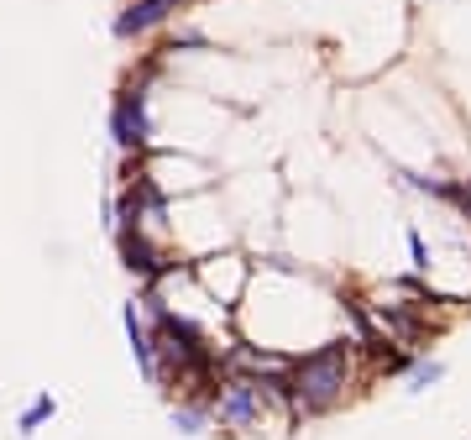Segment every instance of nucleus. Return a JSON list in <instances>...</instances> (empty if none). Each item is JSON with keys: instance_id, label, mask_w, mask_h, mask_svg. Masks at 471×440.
Wrapping results in <instances>:
<instances>
[{"instance_id": "obj_1", "label": "nucleus", "mask_w": 471, "mask_h": 440, "mask_svg": "<svg viewBox=\"0 0 471 440\" xmlns=\"http://www.w3.org/2000/svg\"><path fill=\"white\" fill-rule=\"evenodd\" d=\"M288 419H314L325 409H336L351 388V351L345 346H319L304 362H288Z\"/></svg>"}, {"instance_id": "obj_2", "label": "nucleus", "mask_w": 471, "mask_h": 440, "mask_svg": "<svg viewBox=\"0 0 471 440\" xmlns=\"http://www.w3.org/2000/svg\"><path fill=\"white\" fill-rule=\"evenodd\" d=\"M110 136L121 153H142L147 147V90L142 84H126L110 100Z\"/></svg>"}, {"instance_id": "obj_3", "label": "nucleus", "mask_w": 471, "mask_h": 440, "mask_svg": "<svg viewBox=\"0 0 471 440\" xmlns=\"http://www.w3.org/2000/svg\"><path fill=\"white\" fill-rule=\"evenodd\" d=\"M173 5L179 0H131L121 16H116V37H142V31H153V27H162L168 16H173Z\"/></svg>"}, {"instance_id": "obj_4", "label": "nucleus", "mask_w": 471, "mask_h": 440, "mask_svg": "<svg viewBox=\"0 0 471 440\" xmlns=\"http://www.w3.org/2000/svg\"><path fill=\"white\" fill-rule=\"evenodd\" d=\"M126 320V341H131V356H136V367L147 383H157V351H153V336H147V325H142V314H136V299L121 310Z\"/></svg>"}, {"instance_id": "obj_5", "label": "nucleus", "mask_w": 471, "mask_h": 440, "mask_svg": "<svg viewBox=\"0 0 471 440\" xmlns=\"http://www.w3.org/2000/svg\"><path fill=\"white\" fill-rule=\"evenodd\" d=\"M53 414H58V404H53V393H37V399H31V404L22 409L16 430H22V436H37V430H42V425H48Z\"/></svg>"}, {"instance_id": "obj_6", "label": "nucleus", "mask_w": 471, "mask_h": 440, "mask_svg": "<svg viewBox=\"0 0 471 440\" xmlns=\"http://www.w3.org/2000/svg\"><path fill=\"white\" fill-rule=\"evenodd\" d=\"M173 425H179L184 436H199V430L210 425V404H173Z\"/></svg>"}, {"instance_id": "obj_7", "label": "nucleus", "mask_w": 471, "mask_h": 440, "mask_svg": "<svg viewBox=\"0 0 471 440\" xmlns=\"http://www.w3.org/2000/svg\"><path fill=\"white\" fill-rule=\"evenodd\" d=\"M404 242H408V262H414V273H430V247H424L419 225H408V231H404Z\"/></svg>"}, {"instance_id": "obj_8", "label": "nucleus", "mask_w": 471, "mask_h": 440, "mask_svg": "<svg viewBox=\"0 0 471 440\" xmlns=\"http://www.w3.org/2000/svg\"><path fill=\"white\" fill-rule=\"evenodd\" d=\"M440 377H445V367H440V362H414V367H408L414 393H424V388H430V383H440Z\"/></svg>"}, {"instance_id": "obj_9", "label": "nucleus", "mask_w": 471, "mask_h": 440, "mask_svg": "<svg viewBox=\"0 0 471 440\" xmlns=\"http://www.w3.org/2000/svg\"><path fill=\"white\" fill-rule=\"evenodd\" d=\"M440 199H450V205H461V210H467V216H471V179H450Z\"/></svg>"}]
</instances>
